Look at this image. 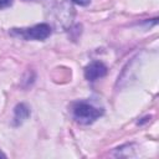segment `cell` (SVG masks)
<instances>
[{
  "label": "cell",
  "instance_id": "cell-4",
  "mask_svg": "<svg viewBox=\"0 0 159 159\" xmlns=\"http://www.w3.org/2000/svg\"><path fill=\"white\" fill-rule=\"evenodd\" d=\"M30 117V108L25 104V103H19L16 104V107L14 108V119H12V124L15 127L22 124L27 118Z\"/></svg>",
  "mask_w": 159,
  "mask_h": 159
},
{
  "label": "cell",
  "instance_id": "cell-6",
  "mask_svg": "<svg viewBox=\"0 0 159 159\" xmlns=\"http://www.w3.org/2000/svg\"><path fill=\"white\" fill-rule=\"evenodd\" d=\"M12 4V0H0V9H4V7H7Z\"/></svg>",
  "mask_w": 159,
  "mask_h": 159
},
{
  "label": "cell",
  "instance_id": "cell-7",
  "mask_svg": "<svg viewBox=\"0 0 159 159\" xmlns=\"http://www.w3.org/2000/svg\"><path fill=\"white\" fill-rule=\"evenodd\" d=\"M0 158H2V159H5V158H6V154H4L1 150H0Z\"/></svg>",
  "mask_w": 159,
  "mask_h": 159
},
{
  "label": "cell",
  "instance_id": "cell-5",
  "mask_svg": "<svg viewBox=\"0 0 159 159\" xmlns=\"http://www.w3.org/2000/svg\"><path fill=\"white\" fill-rule=\"evenodd\" d=\"M72 1L77 5H80V6H87L91 2V0H72Z\"/></svg>",
  "mask_w": 159,
  "mask_h": 159
},
{
  "label": "cell",
  "instance_id": "cell-3",
  "mask_svg": "<svg viewBox=\"0 0 159 159\" xmlns=\"http://www.w3.org/2000/svg\"><path fill=\"white\" fill-rule=\"evenodd\" d=\"M108 72V68L104 63L99 62V61H94L91 62L89 65L86 66L84 68V77L88 81H96L101 77H104Z\"/></svg>",
  "mask_w": 159,
  "mask_h": 159
},
{
  "label": "cell",
  "instance_id": "cell-1",
  "mask_svg": "<svg viewBox=\"0 0 159 159\" xmlns=\"http://www.w3.org/2000/svg\"><path fill=\"white\" fill-rule=\"evenodd\" d=\"M103 114V109L87 102H76L72 106V116L81 124H91Z\"/></svg>",
  "mask_w": 159,
  "mask_h": 159
},
{
  "label": "cell",
  "instance_id": "cell-2",
  "mask_svg": "<svg viewBox=\"0 0 159 159\" xmlns=\"http://www.w3.org/2000/svg\"><path fill=\"white\" fill-rule=\"evenodd\" d=\"M10 34L12 36H19L24 40L42 41L51 35V26L48 24H37L26 29H12Z\"/></svg>",
  "mask_w": 159,
  "mask_h": 159
}]
</instances>
